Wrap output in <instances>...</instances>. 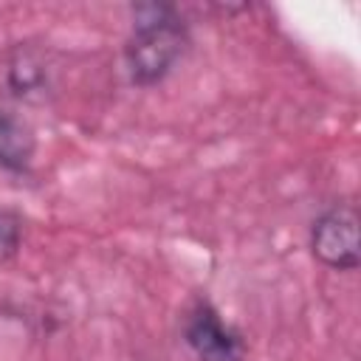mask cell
Returning <instances> with one entry per match:
<instances>
[{"label": "cell", "mask_w": 361, "mask_h": 361, "mask_svg": "<svg viewBox=\"0 0 361 361\" xmlns=\"http://www.w3.org/2000/svg\"><path fill=\"white\" fill-rule=\"evenodd\" d=\"M310 248L316 259L336 271L358 268V212L353 203H336L313 220Z\"/></svg>", "instance_id": "cell-2"}, {"label": "cell", "mask_w": 361, "mask_h": 361, "mask_svg": "<svg viewBox=\"0 0 361 361\" xmlns=\"http://www.w3.org/2000/svg\"><path fill=\"white\" fill-rule=\"evenodd\" d=\"M183 338L197 361H245L243 336L220 319L209 302H197L183 324Z\"/></svg>", "instance_id": "cell-3"}, {"label": "cell", "mask_w": 361, "mask_h": 361, "mask_svg": "<svg viewBox=\"0 0 361 361\" xmlns=\"http://www.w3.org/2000/svg\"><path fill=\"white\" fill-rule=\"evenodd\" d=\"M23 240V220L17 212L0 209V262H8Z\"/></svg>", "instance_id": "cell-6"}, {"label": "cell", "mask_w": 361, "mask_h": 361, "mask_svg": "<svg viewBox=\"0 0 361 361\" xmlns=\"http://www.w3.org/2000/svg\"><path fill=\"white\" fill-rule=\"evenodd\" d=\"M31 158H34L31 130L20 118H14L11 113H6L0 107V169L23 172V169H28Z\"/></svg>", "instance_id": "cell-5"}, {"label": "cell", "mask_w": 361, "mask_h": 361, "mask_svg": "<svg viewBox=\"0 0 361 361\" xmlns=\"http://www.w3.org/2000/svg\"><path fill=\"white\" fill-rule=\"evenodd\" d=\"M189 42L186 23L175 6L144 3L133 8V34L124 48L127 73L135 85L161 82L183 56Z\"/></svg>", "instance_id": "cell-1"}, {"label": "cell", "mask_w": 361, "mask_h": 361, "mask_svg": "<svg viewBox=\"0 0 361 361\" xmlns=\"http://www.w3.org/2000/svg\"><path fill=\"white\" fill-rule=\"evenodd\" d=\"M0 87L20 102H42L54 87V71L42 48L14 45L0 62Z\"/></svg>", "instance_id": "cell-4"}]
</instances>
